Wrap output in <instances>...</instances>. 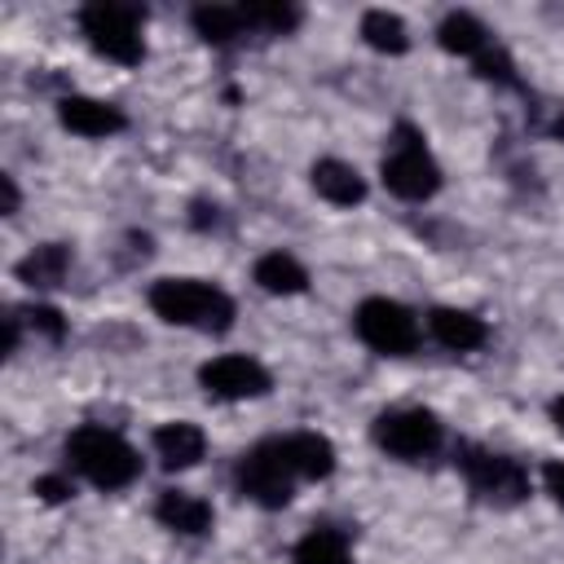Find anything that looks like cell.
I'll use <instances>...</instances> for the list:
<instances>
[{
    "label": "cell",
    "mask_w": 564,
    "mask_h": 564,
    "mask_svg": "<svg viewBox=\"0 0 564 564\" xmlns=\"http://www.w3.org/2000/svg\"><path fill=\"white\" fill-rule=\"evenodd\" d=\"M150 308L172 326H198L216 335L234 326V300L198 278H159L150 286Z\"/></svg>",
    "instance_id": "6da1fadb"
},
{
    "label": "cell",
    "mask_w": 564,
    "mask_h": 564,
    "mask_svg": "<svg viewBox=\"0 0 564 564\" xmlns=\"http://www.w3.org/2000/svg\"><path fill=\"white\" fill-rule=\"evenodd\" d=\"M66 458L79 476H88L97 489H123L141 476V454L110 427L84 423L66 436Z\"/></svg>",
    "instance_id": "7a4b0ae2"
},
{
    "label": "cell",
    "mask_w": 564,
    "mask_h": 564,
    "mask_svg": "<svg viewBox=\"0 0 564 564\" xmlns=\"http://www.w3.org/2000/svg\"><path fill=\"white\" fill-rule=\"evenodd\" d=\"M141 22H145V9L137 4H115V0H93L79 9V26L88 35V44L119 62V66H137L145 57V40H141Z\"/></svg>",
    "instance_id": "3957f363"
},
{
    "label": "cell",
    "mask_w": 564,
    "mask_h": 564,
    "mask_svg": "<svg viewBox=\"0 0 564 564\" xmlns=\"http://www.w3.org/2000/svg\"><path fill=\"white\" fill-rule=\"evenodd\" d=\"M458 471L467 476V489L480 498V502H489V507H516V502H524V494H529V471L516 463V458H507V454H489V449H480V445H458Z\"/></svg>",
    "instance_id": "277c9868"
},
{
    "label": "cell",
    "mask_w": 564,
    "mask_h": 564,
    "mask_svg": "<svg viewBox=\"0 0 564 564\" xmlns=\"http://www.w3.org/2000/svg\"><path fill=\"white\" fill-rule=\"evenodd\" d=\"M397 150L383 159V185L397 194V198H405V203H423V198H432L436 189H441V167H436V159L423 150V141H419V132L410 128V123H401L397 128Z\"/></svg>",
    "instance_id": "5b68a950"
},
{
    "label": "cell",
    "mask_w": 564,
    "mask_h": 564,
    "mask_svg": "<svg viewBox=\"0 0 564 564\" xmlns=\"http://www.w3.org/2000/svg\"><path fill=\"white\" fill-rule=\"evenodd\" d=\"M352 322H357L361 344H370V348L383 352V357H405V352H414V344H419V322H414V313H410L405 304L388 300V295L361 300V308H357Z\"/></svg>",
    "instance_id": "8992f818"
},
{
    "label": "cell",
    "mask_w": 564,
    "mask_h": 564,
    "mask_svg": "<svg viewBox=\"0 0 564 564\" xmlns=\"http://www.w3.org/2000/svg\"><path fill=\"white\" fill-rule=\"evenodd\" d=\"M238 489L260 502V507H286L291 502V485H295V471L282 454V441H260L251 454H242L238 471H234Z\"/></svg>",
    "instance_id": "52a82bcc"
},
{
    "label": "cell",
    "mask_w": 564,
    "mask_h": 564,
    "mask_svg": "<svg viewBox=\"0 0 564 564\" xmlns=\"http://www.w3.org/2000/svg\"><path fill=\"white\" fill-rule=\"evenodd\" d=\"M375 445L388 449L392 458H423L441 445V419L423 405L405 410H383L375 419Z\"/></svg>",
    "instance_id": "ba28073f"
},
{
    "label": "cell",
    "mask_w": 564,
    "mask_h": 564,
    "mask_svg": "<svg viewBox=\"0 0 564 564\" xmlns=\"http://www.w3.org/2000/svg\"><path fill=\"white\" fill-rule=\"evenodd\" d=\"M198 383H203L207 397H220V401H247V397H264L273 379H269V370H264L256 357L225 352V357L203 361Z\"/></svg>",
    "instance_id": "9c48e42d"
},
{
    "label": "cell",
    "mask_w": 564,
    "mask_h": 564,
    "mask_svg": "<svg viewBox=\"0 0 564 564\" xmlns=\"http://www.w3.org/2000/svg\"><path fill=\"white\" fill-rule=\"evenodd\" d=\"M57 119H62V128H70L79 137H115L128 128V115L119 106L97 101V97H75V93L57 101Z\"/></svg>",
    "instance_id": "30bf717a"
},
{
    "label": "cell",
    "mask_w": 564,
    "mask_h": 564,
    "mask_svg": "<svg viewBox=\"0 0 564 564\" xmlns=\"http://www.w3.org/2000/svg\"><path fill=\"white\" fill-rule=\"evenodd\" d=\"M282 441V454L295 471V480H322L335 471V445L317 432H295V436H278Z\"/></svg>",
    "instance_id": "8fae6325"
},
{
    "label": "cell",
    "mask_w": 564,
    "mask_h": 564,
    "mask_svg": "<svg viewBox=\"0 0 564 564\" xmlns=\"http://www.w3.org/2000/svg\"><path fill=\"white\" fill-rule=\"evenodd\" d=\"M203 449H207V436L194 427V423H163V427H154V454H159V463L167 467V471H185V467H194L198 458H203Z\"/></svg>",
    "instance_id": "7c38bea8"
},
{
    "label": "cell",
    "mask_w": 564,
    "mask_h": 564,
    "mask_svg": "<svg viewBox=\"0 0 564 564\" xmlns=\"http://www.w3.org/2000/svg\"><path fill=\"white\" fill-rule=\"evenodd\" d=\"M427 330H432V339L436 344H445V348H454V352H471V348H480L485 344V322L476 317V313H467V308H432L427 313Z\"/></svg>",
    "instance_id": "4fadbf2b"
},
{
    "label": "cell",
    "mask_w": 564,
    "mask_h": 564,
    "mask_svg": "<svg viewBox=\"0 0 564 564\" xmlns=\"http://www.w3.org/2000/svg\"><path fill=\"white\" fill-rule=\"evenodd\" d=\"M313 189H317L326 203H335V207H352V203L366 198L361 172H357L352 163H344V159H317V163H313Z\"/></svg>",
    "instance_id": "5bb4252c"
},
{
    "label": "cell",
    "mask_w": 564,
    "mask_h": 564,
    "mask_svg": "<svg viewBox=\"0 0 564 564\" xmlns=\"http://www.w3.org/2000/svg\"><path fill=\"white\" fill-rule=\"evenodd\" d=\"M154 516H159L167 529L185 533V538H198V533L212 529V507H207L203 498L185 494V489H163L159 502H154Z\"/></svg>",
    "instance_id": "9a60e30c"
},
{
    "label": "cell",
    "mask_w": 564,
    "mask_h": 564,
    "mask_svg": "<svg viewBox=\"0 0 564 564\" xmlns=\"http://www.w3.org/2000/svg\"><path fill=\"white\" fill-rule=\"evenodd\" d=\"M256 286L269 291V295H300L308 286V273H304V264L295 256L269 251V256L256 260Z\"/></svg>",
    "instance_id": "2e32d148"
},
{
    "label": "cell",
    "mask_w": 564,
    "mask_h": 564,
    "mask_svg": "<svg viewBox=\"0 0 564 564\" xmlns=\"http://www.w3.org/2000/svg\"><path fill=\"white\" fill-rule=\"evenodd\" d=\"M66 269H70V247H62V242H44L26 260H18V278L26 286H62Z\"/></svg>",
    "instance_id": "e0dca14e"
},
{
    "label": "cell",
    "mask_w": 564,
    "mask_h": 564,
    "mask_svg": "<svg viewBox=\"0 0 564 564\" xmlns=\"http://www.w3.org/2000/svg\"><path fill=\"white\" fill-rule=\"evenodd\" d=\"M189 22H194V31L207 44H234L242 35V26H247V18H242L238 4H198L189 13Z\"/></svg>",
    "instance_id": "ac0fdd59"
},
{
    "label": "cell",
    "mask_w": 564,
    "mask_h": 564,
    "mask_svg": "<svg viewBox=\"0 0 564 564\" xmlns=\"http://www.w3.org/2000/svg\"><path fill=\"white\" fill-rule=\"evenodd\" d=\"M291 564H352L348 538H344L339 529H308V533L295 542Z\"/></svg>",
    "instance_id": "d6986e66"
},
{
    "label": "cell",
    "mask_w": 564,
    "mask_h": 564,
    "mask_svg": "<svg viewBox=\"0 0 564 564\" xmlns=\"http://www.w3.org/2000/svg\"><path fill=\"white\" fill-rule=\"evenodd\" d=\"M436 40L445 53H458V57H476L480 48H489V31L480 26V18L471 13H449L441 26H436Z\"/></svg>",
    "instance_id": "ffe728a7"
},
{
    "label": "cell",
    "mask_w": 564,
    "mask_h": 564,
    "mask_svg": "<svg viewBox=\"0 0 564 564\" xmlns=\"http://www.w3.org/2000/svg\"><path fill=\"white\" fill-rule=\"evenodd\" d=\"M361 40H366L375 53H392V57L410 48L405 22H401L397 13H388V9H370V13L361 18Z\"/></svg>",
    "instance_id": "44dd1931"
},
{
    "label": "cell",
    "mask_w": 564,
    "mask_h": 564,
    "mask_svg": "<svg viewBox=\"0 0 564 564\" xmlns=\"http://www.w3.org/2000/svg\"><path fill=\"white\" fill-rule=\"evenodd\" d=\"M247 26H260V31H295L300 26V9L295 4H282V0H251V4H238Z\"/></svg>",
    "instance_id": "7402d4cb"
},
{
    "label": "cell",
    "mask_w": 564,
    "mask_h": 564,
    "mask_svg": "<svg viewBox=\"0 0 564 564\" xmlns=\"http://www.w3.org/2000/svg\"><path fill=\"white\" fill-rule=\"evenodd\" d=\"M476 75L480 79H494V84H516V66H511V57H507V48H480L476 57Z\"/></svg>",
    "instance_id": "603a6c76"
},
{
    "label": "cell",
    "mask_w": 564,
    "mask_h": 564,
    "mask_svg": "<svg viewBox=\"0 0 564 564\" xmlns=\"http://www.w3.org/2000/svg\"><path fill=\"white\" fill-rule=\"evenodd\" d=\"M26 322H31V330H40L44 339H62V335H66V317H62L57 308H48V304H31V308H26Z\"/></svg>",
    "instance_id": "cb8c5ba5"
},
{
    "label": "cell",
    "mask_w": 564,
    "mask_h": 564,
    "mask_svg": "<svg viewBox=\"0 0 564 564\" xmlns=\"http://www.w3.org/2000/svg\"><path fill=\"white\" fill-rule=\"evenodd\" d=\"M31 494H35L40 502H66V498L75 494V485H70L66 476H40V480L31 485Z\"/></svg>",
    "instance_id": "d4e9b609"
},
{
    "label": "cell",
    "mask_w": 564,
    "mask_h": 564,
    "mask_svg": "<svg viewBox=\"0 0 564 564\" xmlns=\"http://www.w3.org/2000/svg\"><path fill=\"white\" fill-rule=\"evenodd\" d=\"M542 480H546V494H551V498L564 507V463H560V458L542 467Z\"/></svg>",
    "instance_id": "484cf974"
},
{
    "label": "cell",
    "mask_w": 564,
    "mask_h": 564,
    "mask_svg": "<svg viewBox=\"0 0 564 564\" xmlns=\"http://www.w3.org/2000/svg\"><path fill=\"white\" fill-rule=\"evenodd\" d=\"M189 225H194V229H216V225H220V207H216V203H194Z\"/></svg>",
    "instance_id": "4316f807"
},
{
    "label": "cell",
    "mask_w": 564,
    "mask_h": 564,
    "mask_svg": "<svg viewBox=\"0 0 564 564\" xmlns=\"http://www.w3.org/2000/svg\"><path fill=\"white\" fill-rule=\"evenodd\" d=\"M0 189H4V216H13L18 212V185H13V176H0Z\"/></svg>",
    "instance_id": "83f0119b"
},
{
    "label": "cell",
    "mask_w": 564,
    "mask_h": 564,
    "mask_svg": "<svg viewBox=\"0 0 564 564\" xmlns=\"http://www.w3.org/2000/svg\"><path fill=\"white\" fill-rule=\"evenodd\" d=\"M4 352H18V317H4Z\"/></svg>",
    "instance_id": "f1b7e54d"
},
{
    "label": "cell",
    "mask_w": 564,
    "mask_h": 564,
    "mask_svg": "<svg viewBox=\"0 0 564 564\" xmlns=\"http://www.w3.org/2000/svg\"><path fill=\"white\" fill-rule=\"evenodd\" d=\"M551 423L564 432V397H555V401H551Z\"/></svg>",
    "instance_id": "f546056e"
},
{
    "label": "cell",
    "mask_w": 564,
    "mask_h": 564,
    "mask_svg": "<svg viewBox=\"0 0 564 564\" xmlns=\"http://www.w3.org/2000/svg\"><path fill=\"white\" fill-rule=\"evenodd\" d=\"M551 132H555V137H560V141H564V110H560V115H555V123H551Z\"/></svg>",
    "instance_id": "4dcf8cb0"
}]
</instances>
